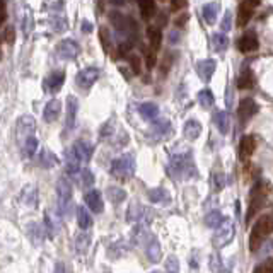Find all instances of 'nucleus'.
<instances>
[{
  "mask_svg": "<svg viewBox=\"0 0 273 273\" xmlns=\"http://www.w3.org/2000/svg\"><path fill=\"white\" fill-rule=\"evenodd\" d=\"M33 12L28 9V12H26L24 16V21H22V31H24V34H31L33 31Z\"/></svg>",
  "mask_w": 273,
  "mask_h": 273,
  "instance_id": "49530a36",
  "label": "nucleus"
},
{
  "mask_svg": "<svg viewBox=\"0 0 273 273\" xmlns=\"http://www.w3.org/2000/svg\"><path fill=\"white\" fill-rule=\"evenodd\" d=\"M50 28H51L55 33H63L67 28H68V21H67L63 16L55 14L50 17Z\"/></svg>",
  "mask_w": 273,
  "mask_h": 273,
  "instance_id": "72a5a7b5",
  "label": "nucleus"
},
{
  "mask_svg": "<svg viewBox=\"0 0 273 273\" xmlns=\"http://www.w3.org/2000/svg\"><path fill=\"white\" fill-rule=\"evenodd\" d=\"M34 126H36V121L31 115L21 116L17 121V135L28 138V136H31V133L34 132Z\"/></svg>",
  "mask_w": 273,
  "mask_h": 273,
  "instance_id": "f3484780",
  "label": "nucleus"
},
{
  "mask_svg": "<svg viewBox=\"0 0 273 273\" xmlns=\"http://www.w3.org/2000/svg\"><path fill=\"white\" fill-rule=\"evenodd\" d=\"M65 169H67V174L70 176H77L81 172V161H79V157L74 154L72 149L65 152Z\"/></svg>",
  "mask_w": 273,
  "mask_h": 273,
  "instance_id": "aec40b11",
  "label": "nucleus"
},
{
  "mask_svg": "<svg viewBox=\"0 0 273 273\" xmlns=\"http://www.w3.org/2000/svg\"><path fill=\"white\" fill-rule=\"evenodd\" d=\"M169 128H171V125L168 119H154V125L151 126V135H154L155 140H159L169 132Z\"/></svg>",
  "mask_w": 273,
  "mask_h": 273,
  "instance_id": "393cba45",
  "label": "nucleus"
},
{
  "mask_svg": "<svg viewBox=\"0 0 273 273\" xmlns=\"http://www.w3.org/2000/svg\"><path fill=\"white\" fill-rule=\"evenodd\" d=\"M265 200H266V193L263 189V183H256L251 189V195H249V208H248V222L255 217L256 214L259 212V208L265 205Z\"/></svg>",
  "mask_w": 273,
  "mask_h": 273,
  "instance_id": "423d86ee",
  "label": "nucleus"
},
{
  "mask_svg": "<svg viewBox=\"0 0 273 273\" xmlns=\"http://www.w3.org/2000/svg\"><path fill=\"white\" fill-rule=\"evenodd\" d=\"M215 68H217V62L214 58H207V60H200L196 63V74L202 79L203 82H208L212 79V75L215 74Z\"/></svg>",
  "mask_w": 273,
  "mask_h": 273,
  "instance_id": "9d476101",
  "label": "nucleus"
},
{
  "mask_svg": "<svg viewBox=\"0 0 273 273\" xmlns=\"http://www.w3.org/2000/svg\"><path fill=\"white\" fill-rule=\"evenodd\" d=\"M244 2H248V4L253 5V7H258V5L261 4V0H244Z\"/></svg>",
  "mask_w": 273,
  "mask_h": 273,
  "instance_id": "e2e57ef3",
  "label": "nucleus"
},
{
  "mask_svg": "<svg viewBox=\"0 0 273 273\" xmlns=\"http://www.w3.org/2000/svg\"><path fill=\"white\" fill-rule=\"evenodd\" d=\"M149 200L152 203H166L169 202V193L164 188H154L149 191Z\"/></svg>",
  "mask_w": 273,
  "mask_h": 273,
  "instance_id": "f704fd0d",
  "label": "nucleus"
},
{
  "mask_svg": "<svg viewBox=\"0 0 273 273\" xmlns=\"http://www.w3.org/2000/svg\"><path fill=\"white\" fill-rule=\"evenodd\" d=\"M106 195H108L109 202H113V203H121L123 200L126 198L125 189L118 188V186H109V188L106 189Z\"/></svg>",
  "mask_w": 273,
  "mask_h": 273,
  "instance_id": "c9c22d12",
  "label": "nucleus"
},
{
  "mask_svg": "<svg viewBox=\"0 0 273 273\" xmlns=\"http://www.w3.org/2000/svg\"><path fill=\"white\" fill-rule=\"evenodd\" d=\"M99 79V68L96 67H85L75 77V82L81 89H91L96 84V81Z\"/></svg>",
  "mask_w": 273,
  "mask_h": 273,
  "instance_id": "6e6552de",
  "label": "nucleus"
},
{
  "mask_svg": "<svg viewBox=\"0 0 273 273\" xmlns=\"http://www.w3.org/2000/svg\"><path fill=\"white\" fill-rule=\"evenodd\" d=\"M58 164V157H56L53 152H50L48 149H41V154H39V166L43 168H53V166Z\"/></svg>",
  "mask_w": 273,
  "mask_h": 273,
  "instance_id": "7c9ffc66",
  "label": "nucleus"
},
{
  "mask_svg": "<svg viewBox=\"0 0 273 273\" xmlns=\"http://www.w3.org/2000/svg\"><path fill=\"white\" fill-rule=\"evenodd\" d=\"M238 46H239V50H241V53L256 51V50L259 48V41H258V36H256V33H253V31L244 33V34L241 36V39H239Z\"/></svg>",
  "mask_w": 273,
  "mask_h": 273,
  "instance_id": "ddd939ff",
  "label": "nucleus"
},
{
  "mask_svg": "<svg viewBox=\"0 0 273 273\" xmlns=\"http://www.w3.org/2000/svg\"><path fill=\"white\" fill-rule=\"evenodd\" d=\"M255 151H256L255 136H251V135L242 136L241 142H239V159H241L242 162H248Z\"/></svg>",
  "mask_w": 273,
  "mask_h": 273,
  "instance_id": "9b49d317",
  "label": "nucleus"
},
{
  "mask_svg": "<svg viewBox=\"0 0 273 273\" xmlns=\"http://www.w3.org/2000/svg\"><path fill=\"white\" fill-rule=\"evenodd\" d=\"M234 234H236L234 222H232L231 219H224L222 224L217 227V231H215L214 239H212V244H214V248H217V249L224 248V246H227L229 242L234 239Z\"/></svg>",
  "mask_w": 273,
  "mask_h": 273,
  "instance_id": "39448f33",
  "label": "nucleus"
},
{
  "mask_svg": "<svg viewBox=\"0 0 273 273\" xmlns=\"http://www.w3.org/2000/svg\"><path fill=\"white\" fill-rule=\"evenodd\" d=\"M231 28H232V12L227 11L224 14V17H222L221 29H222V33H227V31H231Z\"/></svg>",
  "mask_w": 273,
  "mask_h": 273,
  "instance_id": "de8ad7c7",
  "label": "nucleus"
},
{
  "mask_svg": "<svg viewBox=\"0 0 273 273\" xmlns=\"http://www.w3.org/2000/svg\"><path fill=\"white\" fill-rule=\"evenodd\" d=\"M253 85H255V75H253V72L249 68H244L238 79V87L246 91V89H251Z\"/></svg>",
  "mask_w": 273,
  "mask_h": 273,
  "instance_id": "c756f323",
  "label": "nucleus"
},
{
  "mask_svg": "<svg viewBox=\"0 0 273 273\" xmlns=\"http://www.w3.org/2000/svg\"><path fill=\"white\" fill-rule=\"evenodd\" d=\"M113 178H116L118 181H128L130 178L135 172V157L132 154H125L121 157L115 159L111 162V168H109Z\"/></svg>",
  "mask_w": 273,
  "mask_h": 273,
  "instance_id": "7ed1b4c3",
  "label": "nucleus"
},
{
  "mask_svg": "<svg viewBox=\"0 0 273 273\" xmlns=\"http://www.w3.org/2000/svg\"><path fill=\"white\" fill-rule=\"evenodd\" d=\"M0 41H2V38H0Z\"/></svg>",
  "mask_w": 273,
  "mask_h": 273,
  "instance_id": "338daca9",
  "label": "nucleus"
},
{
  "mask_svg": "<svg viewBox=\"0 0 273 273\" xmlns=\"http://www.w3.org/2000/svg\"><path fill=\"white\" fill-rule=\"evenodd\" d=\"M99 39H101V45H102V48H104V51L106 53H111V50H113V38H111V34H109V29L108 28H99Z\"/></svg>",
  "mask_w": 273,
  "mask_h": 273,
  "instance_id": "e433bc0d",
  "label": "nucleus"
},
{
  "mask_svg": "<svg viewBox=\"0 0 273 273\" xmlns=\"http://www.w3.org/2000/svg\"><path fill=\"white\" fill-rule=\"evenodd\" d=\"M186 5H188V0H171V11L174 12L185 11Z\"/></svg>",
  "mask_w": 273,
  "mask_h": 273,
  "instance_id": "8fccbe9b",
  "label": "nucleus"
},
{
  "mask_svg": "<svg viewBox=\"0 0 273 273\" xmlns=\"http://www.w3.org/2000/svg\"><path fill=\"white\" fill-rule=\"evenodd\" d=\"M273 232V215H263L255 222L249 232V249L256 253L266 238Z\"/></svg>",
  "mask_w": 273,
  "mask_h": 273,
  "instance_id": "f03ea898",
  "label": "nucleus"
},
{
  "mask_svg": "<svg viewBox=\"0 0 273 273\" xmlns=\"http://www.w3.org/2000/svg\"><path fill=\"white\" fill-rule=\"evenodd\" d=\"M77 111H79V101L75 96H68L67 98V119H65V126L68 130L75 126V118H77Z\"/></svg>",
  "mask_w": 273,
  "mask_h": 273,
  "instance_id": "2eb2a0df",
  "label": "nucleus"
},
{
  "mask_svg": "<svg viewBox=\"0 0 273 273\" xmlns=\"http://www.w3.org/2000/svg\"><path fill=\"white\" fill-rule=\"evenodd\" d=\"M151 273H161V272H151Z\"/></svg>",
  "mask_w": 273,
  "mask_h": 273,
  "instance_id": "69168bd1",
  "label": "nucleus"
},
{
  "mask_svg": "<svg viewBox=\"0 0 273 273\" xmlns=\"http://www.w3.org/2000/svg\"><path fill=\"white\" fill-rule=\"evenodd\" d=\"M63 82H65V74H63V72H53V74L48 75L45 85L51 94H56V92L62 89Z\"/></svg>",
  "mask_w": 273,
  "mask_h": 273,
  "instance_id": "6ab92c4d",
  "label": "nucleus"
},
{
  "mask_svg": "<svg viewBox=\"0 0 273 273\" xmlns=\"http://www.w3.org/2000/svg\"><path fill=\"white\" fill-rule=\"evenodd\" d=\"M119 72H121V74L125 75V77H126V81H130V77H132V74H130V72L126 70V68H123V67H119Z\"/></svg>",
  "mask_w": 273,
  "mask_h": 273,
  "instance_id": "680f3d73",
  "label": "nucleus"
},
{
  "mask_svg": "<svg viewBox=\"0 0 273 273\" xmlns=\"http://www.w3.org/2000/svg\"><path fill=\"white\" fill-rule=\"evenodd\" d=\"M166 272L179 273V261L176 256H168V259H166Z\"/></svg>",
  "mask_w": 273,
  "mask_h": 273,
  "instance_id": "c03bdc74",
  "label": "nucleus"
},
{
  "mask_svg": "<svg viewBox=\"0 0 273 273\" xmlns=\"http://www.w3.org/2000/svg\"><path fill=\"white\" fill-rule=\"evenodd\" d=\"M253 273H273V259L268 258L263 263H259V265L253 270Z\"/></svg>",
  "mask_w": 273,
  "mask_h": 273,
  "instance_id": "37998d69",
  "label": "nucleus"
},
{
  "mask_svg": "<svg viewBox=\"0 0 273 273\" xmlns=\"http://www.w3.org/2000/svg\"><path fill=\"white\" fill-rule=\"evenodd\" d=\"M79 53H81V46L74 39H63L56 46V55H58V58L65 60V62L75 60L79 56Z\"/></svg>",
  "mask_w": 273,
  "mask_h": 273,
  "instance_id": "0eeeda50",
  "label": "nucleus"
},
{
  "mask_svg": "<svg viewBox=\"0 0 273 273\" xmlns=\"http://www.w3.org/2000/svg\"><path fill=\"white\" fill-rule=\"evenodd\" d=\"M214 123L222 135H225V133L229 132V125H231V123H229V115L225 111H215Z\"/></svg>",
  "mask_w": 273,
  "mask_h": 273,
  "instance_id": "c85d7f7f",
  "label": "nucleus"
},
{
  "mask_svg": "<svg viewBox=\"0 0 273 273\" xmlns=\"http://www.w3.org/2000/svg\"><path fill=\"white\" fill-rule=\"evenodd\" d=\"M89 244H91V236H89L87 232H82V234H79L77 239H75V246H77V251L81 253V255L87 251Z\"/></svg>",
  "mask_w": 273,
  "mask_h": 273,
  "instance_id": "58836bf2",
  "label": "nucleus"
},
{
  "mask_svg": "<svg viewBox=\"0 0 273 273\" xmlns=\"http://www.w3.org/2000/svg\"><path fill=\"white\" fill-rule=\"evenodd\" d=\"M72 151H74V154L77 155L81 162H89L92 157V152H94V147L87 140H77L72 145Z\"/></svg>",
  "mask_w": 273,
  "mask_h": 273,
  "instance_id": "f8f14e48",
  "label": "nucleus"
},
{
  "mask_svg": "<svg viewBox=\"0 0 273 273\" xmlns=\"http://www.w3.org/2000/svg\"><path fill=\"white\" fill-rule=\"evenodd\" d=\"M222 221H224V217H222V214L219 210L210 212V214L205 217V224H207L208 227H219V225L222 224Z\"/></svg>",
  "mask_w": 273,
  "mask_h": 273,
  "instance_id": "ea45409f",
  "label": "nucleus"
},
{
  "mask_svg": "<svg viewBox=\"0 0 273 273\" xmlns=\"http://www.w3.org/2000/svg\"><path fill=\"white\" fill-rule=\"evenodd\" d=\"M188 19H189V16L185 12V14H183V16H179V17L176 19V26H178V28H183V26H185L186 22H188Z\"/></svg>",
  "mask_w": 273,
  "mask_h": 273,
  "instance_id": "5fc2aeb1",
  "label": "nucleus"
},
{
  "mask_svg": "<svg viewBox=\"0 0 273 273\" xmlns=\"http://www.w3.org/2000/svg\"><path fill=\"white\" fill-rule=\"evenodd\" d=\"M85 200V205H87L89 208H91L94 214H101L102 210H104V203H102V196L101 193L98 191V189H91V191L85 193L84 196Z\"/></svg>",
  "mask_w": 273,
  "mask_h": 273,
  "instance_id": "4468645a",
  "label": "nucleus"
},
{
  "mask_svg": "<svg viewBox=\"0 0 273 273\" xmlns=\"http://www.w3.org/2000/svg\"><path fill=\"white\" fill-rule=\"evenodd\" d=\"M0 56H2V55H0Z\"/></svg>",
  "mask_w": 273,
  "mask_h": 273,
  "instance_id": "774afa93",
  "label": "nucleus"
},
{
  "mask_svg": "<svg viewBox=\"0 0 273 273\" xmlns=\"http://www.w3.org/2000/svg\"><path fill=\"white\" fill-rule=\"evenodd\" d=\"M210 41H212V48H214V51H217V53H224L225 50L229 48V38L222 31L212 34Z\"/></svg>",
  "mask_w": 273,
  "mask_h": 273,
  "instance_id": "bb28decb",
  "label": "nucleus"
},
{
  "mask_svg": "<svg viewBox=\"0 0 273 273\" xmlns=\"http://www.w3.org/2000/svg\"><path fill=\"white\" fill-rule=\"evenodd\" d=\"M183 133L188 140H196L200 135H202V123L198 119H188L185 123V128H183Z\"/></svg>",
  "mask_w": 273,
  "mask_h": 273,
  "instance_id": "5701e85b",
  "label": "nucleus"
},
{
  "mask_svg": "<svg viewBox=\"0 0 273 273\" xmlns=\"http://www.w3.org/2000/svg\"><path fill=\"white\" fill-rule=\"evenodd\" d=\"M258 109H259V106H258V102H256L255 99L244 98L241 102H239V106H238V116H239V119H241L242 123L248 121V119H251L253 116L258 113Z\"/></svg>",
  "mask_w": 273,
  "mask_h": 273,
  "instance_id": "1a4fd4ad",
  "label": "nucleus"
},
{
  "mask_svg": "<svg viewBox=\"0 0 273 273\" xmlns=\"http://www.w3.org/2000/svg\"><path fill=\"white\" fill-rule=\"evenodd\" d=\"M145 253H147V258L151 263H159L162 258V251H161V244L155 238H149L147 248H145Z\"/></svg>",
  "mask_w": 273,
  "mask_h": 273,
  "instance_id": "4be33fe9",
  "label": "nucleus"
},
{
  "mask_svg": "<svg viewBox=\"0 0 273 273\" xmlns=\"http://www.w3.org/2000/svg\"><path fill=\"white\" fill-rule=\"evenodd\" d=\"M60 111H62V102H60L58 99H51V101H48V104L45 106L43 118H45L46 123H51L60 116Z\"/></svg>",
  "mask_w": 273,
  "mask_h": 273,
  "instance_id": "a211bd4d",
  "label": "nucleus"
},
{
  "mask_svg": "<svg viewBox=\"0 0 273 273\" xmlns=\"http://www.w3.org/2000/svg\"><path fill=\"white\" fill-rule=\"evenodd\" d=\"M113 5H116V7H121V5H125L126 0H109Z\"/></svg>",
  "mask_w": 273,
  "mask_h": 273,
  "instance_id": "052dcab7",
  "label": "nucleus"
},
{
  "mask_svg": "<svg viewBox=\"0 0 273 273\" xmlns=\"http://www.w3.org/2000/svg\"><path fill=\"white\" fill-rule=\"evenodd\" d=\"M138 113H140V116H144L145 119H155L159 115V106L155 104V102H142L140 106H138Z\"/></svg>",
  "mask_w": 273,
  "mask_h": 273,
  "instance_id": "cd10ccee",
  "label": "nucleus"
},
{
  "mask_svg": "<svg viewBox=\"0 0 273 273\" xmlns=\"http://www.w3.org/2000/svg\"><path fill=\"white\" fill-rule=\"evenodd\" d=\"M138 2V9H140V16L144 21H151L157 14V7H155V0H136Z\"/></svg>",
  "mask_w": 273,
  "mask_h": 273,
  "instance_id": "412c9836",
  "label": "nucleus"
},
{
  "mask_svg": "<svg viewBox=\"0 0 273 273\" xmlns=\"http://www.w3.org/2000/svg\"><path fill=\"white\" fill-rule=\"evenodd\" d=\"M45 225H46V229H48V236L50 238H53V236H55V229H53V224H51V221H50L48 214L45 215Z\"/></svg>",
  "mask_w": 273,
  "mask_h": 273,
  "instance_id": "864d4df0",
  "label": "nucleus"
},
{
  "mask_svg": "<svg viewBox=\"0 0 273 273\" xmlns=\"http://www.w3.org/2000/svg\"><path fill=\"white\" fill-rule=\"evenodd\" d=\"M166 17H168L166 14H162L161 17H159V26H164L166 24Z\"/></svg>",
  "mask_w": 273,
  "mask_h": 273,
  "instance_id": "0e129e2a",
  "label": "nucleus"
},
{
  "mask_svg": "<svg viewBox=\"0 0 273 273\" xmlns=\"http://www.w3.org/2000/svg\"><path fill=\"white\" fill-rule=\"evenodd\" d=\"M5 19H7V12H5V9H0V24H4Z\"/></svg>",
  "mask_w": 273,
  "mask_h": 273,
  "instance_id": "bf43d9fd",
  "label": "nucleus"
},
{
  "mask_svg": "<svg viewBox=\"0 0 273 273\" xmlns=\"http://www.w3.org/2000/svg\"><path fill=\"white\" fill-rule=\"evenodd\" d=\"M53 273H65V265H63L62 261H58L55 265V272H53Z\"/></svg>",
  "mask_w": 273,
  "mask_h": 273,
  "instance_id": "13d9d810",
  "label": "nucleus"
},
{
  "mask_svg": "<svg viewBox=\"0 0 273 273\" xmlns=\"http://www.w3.org/2000/svg\"><path fill=\"white\" fill-rule=\"evenodd\" d=\"M212 185H214L215 191H221V189L225 186V176H224V172H217V171H215L214 174H212Z\"/></svg>",
  "mask_w": 273,
  "mask_h": 273,
  "instance_id": "79ce46f5",
  "label": "nucleus"
},
{
  "mask_svg": "<svg viewBox=\"0 0 273 273\" xmlns=\"http://www.w3.org/2000/svg\"><path fill=\"white\" fill-rule=\"evenodd\" d=\"M92 183H94V176H92V172L89 171V169H82L81 171V185L84 186V188H89V186H92Z\"/></svg>",
  "mask_w": 273,
  "mask_h": 273,
  "instance_id": "a18cd8bd",
  "label": "nucleus"
},
{
  "mask_svg": "<svg viewBox=\"0 0 273 273\" xmlns=\"http://www.w3.org/2000/svg\"><path fill=\"white\" fill-rule=\"evenodd\" d=\"M253 16H255V7L249 5L248 2H241V4H239V9H238L236 24H238L239 28H244V26L253 19Z\"/></svg>",
  "mask_w": 273,
  "mask_h": 273,
  "instance_id": "dca6fc26",
  "label": "nucleus"
},
{
  "mask_svg": "<svg viewBox=\"0 0 273 273\" xmlns=\"http://www.w3.org/2000/svg\"><path fill=\"white\" fill-rule=\"evenodd\" d=\"M126 60H128L130 67H132L133 74H140V56L136 55V53H128Z\"/></svg>",
  "mask_w": 273,
  "mask_h": 273,
  "instance_id": "a19ab883",
  "label": "nucleus"
},
{
  "mask_svg": "<svg viewBox=\"0 0 273 273\" xmlns=\"http://www.w3.org/2000/svg\"><path fill=\"white\" fill-rule=\"evenodd\" d=\"M4 38H5V41L7 43H14L16 41V31H14V28L12 26H9L7 29H5V34H4Z\"/></svg>",
  "mask_w": 273,
  "mask_h": 273,
  "instance_id": "603ef678",
  "label": "nucleus"
},
{
  "mask_svg": "<svg viewBox=\"0 0 273 273\" xmlns=\"http://www.w3.org/2000/svg\"><path fill=\"white\" fill-rule=\"evenodd\" d=\"M147 38H149L151 50H152V51H157V50L161 48V45H162V33H161V29L151 26V28L147 29Z\"/></svg>",
  "mask_w": 273,
  "mask_h": 273,
  "instance_id": "a878e982",
  "label": "nucleus"
},
{
  "mask_svg": "<svg viewBox=\"0 0 273 273\" xmlns=\"http://www.w3.org/2000/svg\"><path fill=\"white\" fill-rule=\"evenodd\" d=\"M145 65H147V68H154L155 67V51H147V55H145Z\"/></svg>",
  "mask_w": 273,
  "mask_h": 273,
  "instance_id": "3c124183",
  "label": "nucleus"
},
{
  "mask_svg": "<svg viewBox=\"0 0 273 273\" xmlns=\"http://www.w3.org/2000/svg\"><path fill=\"white\" fill-rule=\"evenodd\" d=\"M113 125H115V123H113V119H109L108 123H104V125H102V128H101V138L102 140H104V138H108V136H111L113 135Z\"/></svg>",
  "mask_w": 273,
  "mask_h": 273,
  "instance_id": "09e8293b",
  "label": "nucleus"
},
{
  "mask_svg": "<svg viewBox=\"0 0 273 273\" xmlns=\"http://www.w3.org/2000/svg\"><path fill=\"white\" fill-rule=\"evenodd\" d=\"M169 174L176 179H189L196 174L195 162H193L191 152H179V154H172L171 161H169Z\"/></svg>",
  "mask_w": 273,
  "mask_h": 273,
  "instance_id": "f257e3e1",
  "label": "nucleus"
},
{
  "mask_svg": "<svg viewBox=\"0 0 273 273\" xmlns=\"http://www.w3.org/2000/svg\"><path fill=\"white\" fill-rule=\"evenodd\" d=\"M56 196H58V212L65 217L68 215L72 203V185L67 178H60L56 183Z\"/></svg>",
  "mask_w": 273,
  "mask_h": 273,
  "instance_id": "20e7f679",
  "label": "nucleus"
},
{
  "mask_svg": "<svg viewBox=\"0 0 273 273\" xmlns=\"http://www.w3.org/2000/svg\"><path fill=\"white\" fill-rule=\"evenodd\" d=\"M168 36H169V39H168V41L171 43V45H176V43L179 41V33H178V31H171Z\"/></svg>",
  "mask_w": 273,
  "mask_h": 273,
  "instance_id": "6e6d98bb",
  "label": "nucleus"
},
{
  "mask_svg": "<svg viewBox=\"0 0 273 273\" xmlns=\"http://www.w3.org/2000/svg\"><path fill=\"white\" fill-rule=\"evenodd\" d=\"M217 14H219V5L217 4L210 2V4L203 5L202 16H203V19H205V22H207L208 26H212V24L217 22Z\"/></svg>",
  "mask_w": 273,
  "mask_h": 273,
  "instance_id": "b1692460",
  "label": "nucleus"
},
{
  "mask_svg": "<svg viewBox=\"0 0 273 273\" xmlns=\"http://www.w3.org/2000/svg\"><path fill=\"white\" fill-rule=\"evenodd\" d=\"M81 28H82V31H84V33H91L92 31V24L89 21H82Z\"/></svg>",
  "mask_w": 273,
  "mask_h": 273,
  "instance_id": "4d7b16f0",
  "label": "nucleus"
},
{
  "mask_svg": "<svg viewBox=\"0 0 273 273\" xmlns=\"http://www.w3.org/2000/svg\"><path fill=\"white\" fill-rule=\"evenodd\" d=\"M198 102L202 104V108H205V109L212 108L215 102L214 92H212L210 89H202V91L198 92Z\"/></svg>",
  "mask_w": 273,
  "mask_h": 273,
  "instance_id": "473e14b6",
  "label": "nucleus"
},
{
  "mask_svg": "<svg viewBox=\"0 0 273 273\" xmlns=\"http://www.w3.org/2000/svg\"><path fill=\"white\" fill-rule=\"evenodd\" d=\"M77 224L82 231H85V229H89L92 225V217L89 215V212L85 210V207L77 208Z\"/></svg>",
  "mask_w": 273,
  "mask_h": 273,
  "instance_id": "2f4dec72",
  "label": "nucleus"
},
{
  "mask_svg": "<svg viewBox=\"0 0 273 273\" xmlns=\"http://www.w3.org/2000/svg\"><path fill=\"white\" fill-rule=\"evenodd\" d=\"M38 151V140H36L34 136H28L24 140V147H22V152H24L26 157H33L34 152Z\"/></svg>",
  "mask_w": 273,
  "mask_h": 273,
  "instance_id": "4c0bfd02",
  "label": "nucleus"
}]
</instances>
